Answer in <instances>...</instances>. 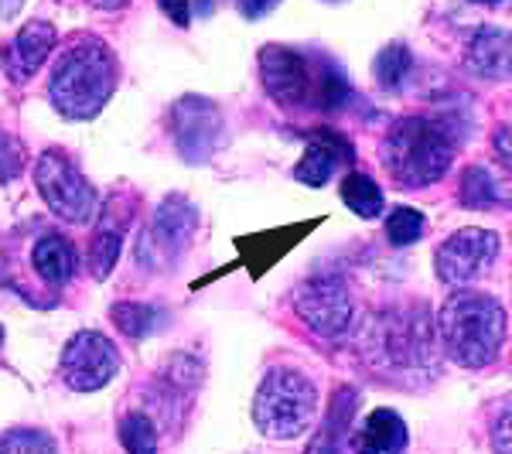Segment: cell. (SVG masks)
Wrapping results in <instances>:
<instances>
[{"label":"cell","mask_w":512,"mask_h":454,"mask_svg":"<svg viewBox=\"0 0 512 454\" xmlns=\"http://www.w3.org/2000/svg\"><path fill=\"white\" fill-rule=\"evenodd\" d=\"M427 233V216L417 209H393L386 219V239L393 246H410Z\"/></svg>","instance_id":"27"},{"label":"cell","mask_w":512,"mask_h":454,"mask_svg":"<svg viewBox=\"0 0 512 454\" xmlns=\"http://www.w3.org/2000/svg\"><path fill=\"white\" fill-rule=\"evenodd\" d=\"M0 454H59V448H55V441L45 431L14 427V431L0 434Z\"/></svg>","instance_id":"26"},{"label":"cell","mask_w":512,"mask_h":454,"mask_svg":"<svg viewBox=\"0 0 512 454\" xmlns=\"http://www.w3.org/2000/svg\"><path fill=\"white\" fill-rule=\"evenodd\" d=\"M294 311L311 332L328 342L342 338L355 321V304L338 280H304L294 291Z\"/></svg>","instance_id":"10"},{"label":"cell","mask_w":512,"mask_h":454,"mask_svg":"<svg viewBox=\"0 0 512 454\" xmlns=\"http://www.w3.org/2000/svg\"><path fill=\"white\" fill-rule=\"evenodd\" d=\"M366 352L369 362L376 369H383L386 376H417L420 369L437 366V335L431 328V318L424 311H390L379 315L373 325L366 328Z\"/></svg>","instance_id":"5"},{"label":"cell","mask_w":512,"mask_h":454,"mask_svg":"<svg viewBox=\"0 0 512 454\" xmlns=\"http://www.w3.org/2000/svg\"><path fill=\"white\" fill-rule=\"evenodd\" d=\"M321 219L315 222H301V226H287V229H270V233H256V236H243L236 239L239 250H250V270L253 277L267 274L277 260H284V253H291L297 243H301L304 233H311V226H318Z\"/></svg>","instance_id":"18"},{"label":"cell","mask_w":512,"mask_h":454,"mask_svg":"<svg viewBox=\"0 0 512 454\" xmlns=\"http://www.w3.org/2000/svg\"><path fill=\"white\" fill-rule=\"evenodd\" d=\"M110 318H113V325H117V332H123L127 338L140 342V338H144L154 328V321H158V311H154L151 304L123 301V304H113Z\"/></svg>","instance_id":"25"},{"label":"cell","mask_w":512,"mask_h":454,"mask_svg":"<svg viewBox=\"0 0 512 454\" xmlns=\"http://www.w3.org/2000/svg\"><path fill=\"white\" fill-rule=\"evenodd\" d=\"M0 342H4V328H0Z\"/></svg>","instance_id":"34"},{"label":"cell","mask_w":512,"mask_h":454,"mask_svg":"<svg viewBox=\"0 0 512 454\" xmlns=\"http://www.w3.org/2000/svg\"><path fill=\"white\" fill-rule=\"evenodd\" d=\"M352 161H355V147L349 144V137H342L332 127H321L308 137V147H304V158L297 161L294 178L301 185L321 188L332 181L335 171L349 168Z\"/></svg>","instance_id":"14"},{"label":"cell","mask_w":512,"mask_h":454,"mask_svg":"<svg viewBox=\"0 0 512 454\" xmlns=\"http://www.w3.org/2000/svg\"><path fill=\"white\" fill-rule=\"evenodd\" d=\"M458 137L448 123L431 117H400L383 140L379 161L390 171L393 185L417 192V188L437 185L454 164Z\"/></svg>","instance_id":"2"},{"label":"cell","mask_w":512,"mask_h":454,"mask_svg":"<svg viewBox=\"0 0 512 454\" xmlns=\"http://www.w3.org/2000/svg\"><path fill=\"white\" fill-rule=\"evenodd\" d=\"M475 4H499V0H475Z\"/></svg>","instance_id":"33"},{"label":"cell","mask_w":512,"mask_h":454,"mask_svg":"<svg viewBox=\"0 0 512 454\" xmlns=\"http://www.w3.org/2000/svg\"><path fill=\"white\" fill-rule=\"evenodd\" d=\"M158 4L178 28H188V24H192V4H188V0H158Z\"/></svg>","instance_id":"29"},{"label":"cell","mask_w":512,"mask_h":454,"mask_svg":"<svg viewBox=\"0 0 512 454\" xmlns=\"http://www.w3.org/2000/svg\"><path fill=\"white\" fill-rule=\"evenodd\" d=\"M171 130H175L178 154L188 164H205L216 154L222 140V113L212 99L185 96L171 113Z\"/></svg>","instance_id":"12"},{"label":"cell","mask_w":512,"mask_h":454,"mask_svg":"<svg viewBox=\"0 0 512 454\" xmlns=\"http://www.w3.org/2000/svg\"><path fill=\"white\" fill-rule=\"evenodd\" d=\"M55 41H59V31H55L48 21H28L18 35H14L11 45L4 48V72L14 82L31 79L41 65L48 62Z\"/></svg>","instance_id":"15"},{"label":"cell","mask_w":512,"mask_h":454,"mask_svg":"<svg viewBox=\"0 0 512 454\" xmlns=\"http://www.w3.org/2000/svg\"><path fill=\"white\" fill-rule=\"evenodd\" d=\"M461 202L468 209H495V205H506V188L499 192V181L485 168H468L461 178Z\"/></svg>","instance_id":"23"},{"label":"cell","mask_w":512,"mask_h":454,"mask_svg":"<svg viewBox=\"0 0 512 454\" xmlns=\"http://www.w3.org/2000/svg\"><path fill=\"white\" fill-rule=\"evenodd\" d=\"M35 185L38 195L48 209L65 222H89L96 216V188L89 185L86 175L79 171V164L69 158L65 151H41L35 161Z\"/></svg>","instance_id":"7"},{"label":"cell","mask_w":512,"mask_h":454,"mask_svg":"<svg viewBox=\"0 0 512 454\" xmlns=\"http://www.w3.org/2000/svg\"><path fill=\"white\" fill-rule=\"evenodd\" d=\"M342 202L349 205V212L362 219H376L379 212H383V192H379V185L369 175H362V171H352V175L342 178Z\"/></svg>","instance_id":"22"},{"label":"cell","mask_w":512,"mask_h":454,"mask_svg":"<svg viewBox=\"0 0 512 454\" xmlns=\"http://www.w3.org/2000/svg\"><path fill=\"white\" fill-rule=\"evenodd\" d=\"M31 260H35V270L41 277L48 280L52 287H65L72 277H76V250H72V243L59 233H48L38 239L35 253H31Z\"/></svg>","instance_id":"19"},{"label":"cell","mask_w":512,"mask_h":454,"mask_svg":"<svg viewBox=\"0 0 512 454\" xmlns=\"http://www.w3.org/2000/svg\"><path fill=\"white\" fill-rule=\"evenodd\" d=\"M24 168L21 144L7 130H0V181H14Z\"/></svg>","instance_id":"28"},{"label":"cell","mask_w":512,"mask_h":454,"mask_svg":"<svg viewBox=\"0 0 512 454\" xmlns=\"http://www.w3.org/2000/svg\"><path fill=\"white\" fill-rule=\"evenodd\" d=\"M373 76L379 82V89H386V93L407 89V82L414 79V55H410V48L400 45V41L386 45L373 62Z\"/></svg>","instance_id":"21"},{"label":"cell","mask_w":512,"mask_h":454,"mask_svg":"<svg viewBox=\"0 0 512 454\" xmlns=\"http://www.w3.org/2000/svg\"><path fill=\"white\" fill-rule=\"evenodd\" d=\"M355 390H338L335 393V400H332V410H328V417H325V427H321V434L315 437V444H311V451L308 454H338L342 451V441H345V434H349V420L355 414Z\"/></svg>","instance_id":"20"},{"label":"cell","mask_w":512,"mask_h":454,"mask_svg":"<svg viewBox=\"0 0 512 454\" xmlns=\"http://www.w3.org/2000/svg\"><path fill=\"white\" fill-rule=\"evenodd\" d=\"M502 253V239L492 233V229H458L437 246V257H434V270L444 284L451 287H465L478 280L482 274L499 263Z\"/></svg>","instance_id":"8"},{"label":"cell","mask_w":512,"mask_h":454,"mask_svg":"<svg viewBox=\"0 0 512 454\" xmlns=\"http://www.w3.org/2000/svg\"><path fill=\"white\" fill-rule=\"evenodd\" d=\"M117 89V55L99 38H79L52 69L48 99L65 120H96Z\"/></svg>","instance_id":"3"},{"label":"cell","mask_w":512,"mask_h":454,"mask_svg":"<svg viewBox=\"0 0 512 454\" xmlns=\"http://www.w3.org/2000/svg\"><path fill=\"white\" fill-rule=\"evenodd\" d=\"M318 417V390L297 369H270L253 396V424L274 441L301 437Z\"/></svg>","instance_id":"6"},{"label":"cell","mask_w":512,"mask_h":454,"mask_svg":"<svg viewBox=\"0 0 512 454\" xmlns=\"http://www.w3.org/2000/svg\"><path fill=\"white\" fill-rule=\"evenodd\" d=\"M495 454H509V410H502V420L495 427Z\"/></svg>","instance_id":"31"},{"label":"cell","mask_w":512,"mask_h":454,"mask_svg":"<svg viewBox=\"0 0 512 454\" xmlns=\"http://www.w3.org/2000/svg\"><path fill=\"white\" fill-rule=\"evenodd\" d=\"M120 444L127 454H158V427L147 414H127L120 420Z\"/></svg>","instance_id":"24"},{"label":"cell","mask_w":512,"mask_h":454,"mask_svg":"<svg viewBox=\"0 0 512 454\" xmlns=\"http://www.w3.org/2000/svg\"><path fill=\"white\" fill-rule=\"evenodd\" d=\"M130 216H134V202L117 192H113L110 202H103V209H99L96 233H93V243H89V274L96 280H106L113 274V267H117Z\"/></svg>","instance_id":"13"},{"label":"cell","mask_w":512,"mask_h":454,"mask_svg":"<svg viewBox=\"0 0 512 454\" xmlns=\"http://www.w3.org/2000/svg\"><path fill=\"white\" fill-rule=\"evenodd\" d=\"M407 441L410 434L403 417L390 407H379L362 420V427L352 434L349 444L355 454H403L407 451Z\"/></svg>","instance_id":"16"},{"label":"cell","mask_w":512,"mask_h":454,"mask_svg":"<svg viewBox=\"0 0 512 454\" xmlns=\"http://www.w3.org/2000/svg\"><path fill=\"white\" fill-rule=\"evenodd\" d=\"M93 7H99V11H120V7H127L130 0H89Z\"/></svg>","instance_id":"32"},{"label":"cell","mask_w":512,"mask_h":454,"mask_svg":"<svg viewBox=\"0 0 512 454\" xmlns=\"http://www.w3.org/2000/svg\"><path fill=\"white\" fill-rule=\"evenodd\" d=\"M120 373V352L103 332H79L62 349V379L76 393H96Z\"/></svg>","instance_id":"9"},{"label":"cell","mask_w":512,"mask_h":454,"mask_svg":"<svg viewBox=\"0 0 512 454\" xmlns=\"http://www.w3.org/2000/svg\"><path fill=\"white\" fill-rule=\"evenodd\" d=\"M437 342L465 369H485L506 342V308L499 297L458 287L437 315Z\"/></svg>","instance_id":"1"},{"label":"cell","mask_w":512,"mask_h":454,"mask_svg":"<svg viewBox=\"0 0 512 454\" xmlns=\"http://www.w3.org/2000/svg\"><path fill=\"white\" fill-rule=\"evenodd\" d=\"M260 79L280 106H318L338 110L349 99V82L335 62H311L308 52L287 45H267L260 52Z\"/></svg>","instance_id":"4"},{"label":"cell","mask_w":512,"mask_h":454,"mask_svg":"<svg viewBox=\"0 0 512 454\" xmlns=\"http://www.w3.org/2000/svg\"><path fill=\"white\" fill-rule=\"evenodd\" d=\"M465 65L468 72L489 82L509 79V35L499 28H482L465 45Z\"/></svg>","instance_id":"17"},{"label":"cell","mask_w":512,"mask_h":454,"mask_svg":"<svg viewBox=\"0 0 512 454\" xmlns=\"http://www.w3.org/2000/svg\"><path fill=\"white\" fill-rule=\"evenodd\" d=\"M198 229V209L188 202L185 195H171L164 198L154 212L151 233L147 239H140V263L154 267V263H171L188 250Z\"/></svg>","instance_id":"11"},{"label":"cell","mask_w":512,"mask_h":454,"mask_svg":"<svg viewBox=\"0 0 512 454\" xmlns=\"http://www.w3.org/2000/svg\"><path fill=\"white\" fill-rule=\"evenodd\" d=\"M280 4V0H236V7H239V14H243L246 21H260V18H267L270 11Z\"/></svg>","instance_id":"30"}]
</instances>
